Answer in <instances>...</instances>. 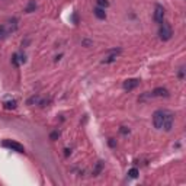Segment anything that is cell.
<instances>
[{
	"mask_svg": "<svg viewBox=\"0 0 186 186\" xmlns=\"http://www.w3.org/2000/svg\"><path fill=\"white\" fill-rule=\"evenodd\" d=\"M173 122H175V115L167 109H163V128L164 131H172Z\"/></svg>",
	"mask_w": 186,
	"mask_h": 186,
	"instance_id": "6da1fadb",
	"label": "cell"
},
{
	"mask_svg": "<svg viewBox=\"0 0 186 186\" xmlns=\"http://www.w3.org/2000/svg\"><path fill=\"white\" fill-rule=\"evenodd\" d=\"M158 35H160V39H162V41H169V39L172 38V35H173L172 26L167 24V22H162L160 29H158Z\"/></svg>",
	"mask_w": 186,
	"mask_h": 186,
	"instance_id": "7a4b0ae2",
	"label": "cell"
},
{
	"mask_svg": "<svg viewBox=\"0 0 186 186\" xmlns=\"http://www.w3.org/2000/svg\"><path fill=\"white\" fill-rule=\"evenodd\" d=\"M2 145L6 148H10V150H13V151H16V153H25V148L22 144L16 143V141H10V140H5L3 143H2Z\"/></svg>",
	"mask_w": 186,
	"mask_h": 186,
	"instance_id": "3957f363",
	"label": "cell"
},
{
	"mask_svg": "<svg viewBox=\"0 0 186 186\" xmlns=\"http://www.w3.org/2000/svg\"><path fill=\"white\" fill-rule=\"evenodd\" d=\"M153 124L154 127L157 129H162L163 128V109L160 110H156L153 115Z\"/></svg>",
	"mask_w": 186,
	"mask_h": 186,
	"instance_id": "277c9868",
	"label": "cell"
},
{
	"mask_svg": "<svg viewBox=\"0 0 186 186\" xmlns=\"http://www.w3.org/2000/svg\"><path fill=\"white\" fill-rule=\"evenodd\" d=\"M163 18H164V9H163V6L157 5L156 9H154V20H156L157 24H162Z\"/></svg>",
	"mask_w": 186,
	"mask_h": 186,
	"instance_id": "5b68a950",
	"label": "cell"
},
{
	"mask_svg": "<svg viewBox=\"0 0 186 186\" xmlns=\"http://www.w3.org/2000/svg\"><path fill=\"white\" fill-rule=\"evenodd\" d=\"M138 84H140L138 79H128V80L124 81V89L125 90H134Z\"/></svg>",
	"mask_w": 186,
	"mask_h": 186,
	"instance_id": "8992f818",
	"label": "cell"
},
{
	"mask_svg": "<svg viewBox=\"0 0 186 186\" xmlns=\"http://www.w3.org/2000/svg\"><path fill=\"white\" fill-rule=\"evenodd\" d=\"M150 95L153 96V97H167V96H169V92H167V89H164V87H157V89H154Z\"/></svg>",
	"mask_w": 186,
	"mask_h": 186,
	"instance_id": "52a82bcc",
	"label": "cell"
},
{
	"mask_svg": "<svg viewBox=\"0 0 186 186\" xmlns=\"http://www.w3.org/2000/svg\"><path fill=\"white\" fill-rule=\"evenodd\" d=\"M119 53H121V50H114V51H110V54L102 63H103V64H109V63L116 61V57H118V54Z\"/></svg>",
	"mask_w": 186,
	"mask_h": 186,
	"instance_id": "ba28073f",
	"label": "cell"
},
{
	"mask_svg": "<svg viewBox=\"0 0 186 186\" xmlns=\"http://www.w3.org/2000/svg\"><path fill=\"white\" fill-rule=\"evenodd\" d=\"M93 13H95V16L97 19H106V13L102 7H96V9L93 10Z\"/></svg>",
	"mask_w": 186,
	"mask_h": 186,
	"instance_id": "9c48e42d",
	"label": "cell"
},
{
	"mask_svg": "<svg viewBox=\"0 0 186 186\" xmlns=\"http://www.w3.org/2000/svg\"><path fill=\"white\" fill-rule=\"evenodd\" d=\"M12 63H13L15 67H19L20 63H25V57H20L19 58V54H15L13 58H12Z\"/></svg>",
	"mask_w": 186,
	"mask_h": 186,
	"instance_id": "30bf717a",
	"label": "cell"
},
{
	"mask_svg": "<svg viewBox=\"0 0 186 186\" xmlns=\"http://www.w3.org/2000/svg\"><path fill=\"white\" fill-rule=\"evenodd\" d=\"M102 169H103V162H97L95 169H93V176H97V175L102 172Z\"/></svg>",
	"mask_w": 186,
	"mask_h": 186,
	"instance_id": "8fae6325",
	"label": "cell"
},
{
	"mask_svg": "<svg viewBox=\"0 0 186 186\" xmlns=\"http://www.w3.org/2000/svg\"><path fill=\"white\" fill-rule=\"evenodd\" d=\"M39 100H41V97H39L38 95H37V96H32V97L28 100V105H32V103H35V105H39Z\"/></svg>",
	"mask_w": 186,
	"mask_h": 186,
	"instance_id": "7c38bea8",
	"label": "cell"
},
{
	"mask_svg": "<svg viewBox=\"0 0 186 186\" xmlns=\"http://www.w3.org/2000/svg\"><path fill=\"white\" fill-rule=\"evenodd\" d=\"M35 7H37V5H35V2H33V0H31V2H29V5H28V7H26V10H25V12H28V13H31V12H32V10L35 9Z\"/></svg>",
	"mask_w": 186,
	"mask_h": 186,
	"instance_id": "4fadbf2b",
	"label": "cell"
},
{
	"mask_svg": "<svg viewBox=\"0 0 186 186\" xmlns=\"http://www.w3.org/2000/svg\"><path fill=\"white\" fill-rule=\"evenodd\" d=\"M5 106L7 109H15L16 108V100H12V102H6Z\"/></svg>",
	"mask_w": 186,
	"mask_h": 186,
	"instance_id": "5bb4252c",
	"label": "cell"
},
{
	"mask_svg": "<svg viewBox=\"0 0 186 186\" xmlns=\"http://www.w3.org/2000/svg\"><path fill=\"white\" fill-rule=\"evenodd\" d=\"M128 176L132 177V179H135V177L138 176V170H137V169H131V170L128 172Z\"/></svg>",
	"mask_w": 186,
	"mask_h": 186,
	"instance_id": "9a60e30c",
	"label": "cell"
},
{
	"mask_svg": "<svg viewBox=\"0 0 186 186\" xmlns=\"http://www.w3.org/2000/svg\"><path fill=\"white\" fill-rule=\"evenodd\" d=\"M96 2H97L99 7H106V6L109 5V2H108V0H96Z\"/></svg>",
	"mask_w": 186,
	"mask_h": 186,
	"instance_id": "2e32d148",
	"label": "cell"
},
{
	"mask_svg": "<svg viewBox=\"0 0 186 186\" xmlns=\"http://www.w3.org/2000/svg\"><path fill=\"white\" fill-rule=\"evenodd\" d=\"M50 137H51V140H57L58 137H60V132H58V131H54V132L51 134Z\"/></svg>",
	"mask_w": 186,
	"mask_h": 186,
	"instance_id": "e0dca14e",
	"label": "cell"
},
{
	"mask_svg": "<svg viewBox=\"0 0 186 186\" xmlns=\"http://www.w3.org/2000/svg\"><path fill=\"white\" fill-rule=\"evenodd\" d=\"M121 132H122V134H128V132H129V129H127L125 127H121Z\"/></svg>",
	"mask_w": 186,
	"mask_h": 186,
	"instance_id": "ac0fdd59",
	"label": "cell"
},
{
	"mask_svg": "<svg viewBox=\"0 0 186 186\" xmlns=\"http://www.w3.org/2000/svg\"><path fill=\"white\" fill-rule=\"evenodd\" d=\"M90 44H92V41H89V39H84V41H83V45H86V47H89Z\"/></svg>",
	"mask_w": 186,
	"mask_h": 186,
	"instance_id": "d6986e66",
	"label": "cell"
},
{
	"mask_svg": "<svg viewBox=\"0 0 186 186\" xmlns=\"http://www.w3.org/2000/svg\"><path fill=\"white\" fill-rule=\"evenodd\" d=\"M109 145H110V147H115V140L114 138L109 140Z\"/></svg>",
	"mask_w": 186,
	"mask_h": 186,
	"instance_id": "ffe728a7",
	"label": "cell"
},
{
	"mask_svg": "<svg viewBox=\"0 0 186 186\" xmlns=\"http://www.w3.org/2000/svg\"><path fill=\"white\" fill-rule=\"evenodd\" d=\"M179 77H180V79H183V67H182L180 71H179Z\"/></svg>",
	"mask_w": 186,
	"mask_h": 186,
	"instance_id": "44dd1931",
	"label": "cell"
}]
</instances>
